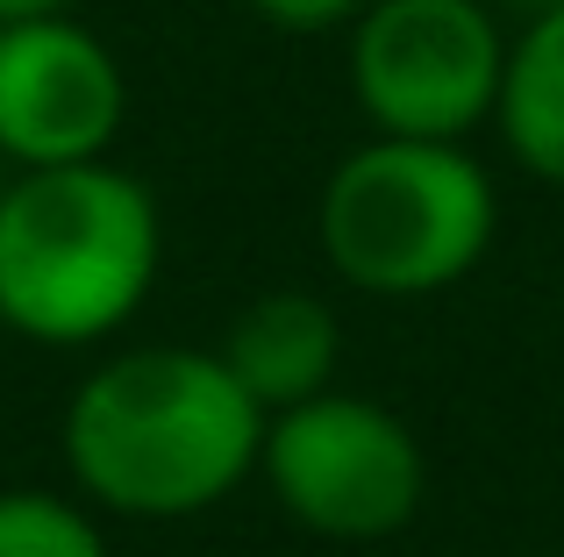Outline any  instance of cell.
Returning <instances> with one entry per match:
<instances>
[{
	"mask_svg": "<svg viewBox=\"0 0 564 557\" xmlns=\"http://www.w3.org/2000/svg\"><path fill=\"white\" fill-rule=\"evenodd\" d=\"M264 422L221 350L129 343L72 386L57 444L86 507L115 522H193L258 479Z\"/></svg>",
	"mask_w": 564,
	"mask_h": 557,
	"instance_id": "cell-1",
	"label": "cell"
},
{
	"mask_svg": "<svg viewBox=\"0 0 564 557\" xmlns=\"http://www.w3.org/2000/svg\"><path fill=\"white\" fill-rule=\"evenodd\" d=\"M165 272L158 194L122 165L8 172L0 186V329L94 350L143 315Z\"/></svg>",
	"mask_w": 564,
	"mask_h": 557,
	"instance_id": "cell-2",
	"label": "cell"
},
{
	"mask_svg": "<svg viewBox=\"0 0 564 557\" xmlns=\"http://www.w3.org/2000/svg\"><path fill=\"white\" fill-rule=\"evenodd\" d=\"M500 243V186L471 143L365 136L315 200L322 265L365 301H436Z\"/></svg>",
	"mask_w": 564,
	"mask_h": 557,
	"instance_id": "cell-3",
	"label": "cell"
},
{
	"mask_svg": "<svg viewBox=\"0 0 564 557\" xmlns=\"http://www.w3.org/2000/svg\"><path fill=\"white\" fill-rule=\"evenodd\" d=\"M258 479L293 529L322 544H386L429 501V450L372 393H315L264 422Z\"/></svg>",
	"mask_w": 564,
	"mask_h": 557,
	"instance_id": "cell-4",
	"label": "cell"
},
{
	"mask_svg": "<svg viewBox=\"0 0 564 557\" xmlns=\"http://www.w3.org/2000/svg\"><path fill=\"white\" fill-rule=\"evenodd\" d=\"M500 72L508 29L494 0H372L344 51L365 136L471 143L500 108Z\"/></svg>",
	"mask_w": 564,
	"mask_h": 557,
	"instance_id": "cell-5",
	"label": "cell"
},
{
	"mask_svg": "<svg viewBox=\"0 0 564 557\" xmlns=\"http://www.w3.org/2000/svg\"><path fill=\"white\" fill-rule=\"evenodd\" d=\"M129 122V72L79 14L0 22V165H100Z\"/></svg>",
	"mask_w": 564,
	"mask_h": 557,
	"instance_id": "cell-6",
	"label": "cell"
},
{
	"mask_svg": "<svg viewBox=\"0 0 564 557\" xmlns=\"http://www.w3.org/2000/svg\"><path fill=\"white\" fill-rule=\"evenodd\" d=\"M215 350L264 415H286V407H301V401L336 386L344 321H336V307L322 293L279 286V293H258L250 307H236V321L221 329Z\"/></svg>",
	"mask_w": 564,
	"mask_h": 557,
	"instance_id": "cell-7",
	"label": "cell"
},
{
	"mask_svg": "<svg viewBox=\"0 0 564 557\" xmlns=\"http://www.w3.org/2000/svg\"><path fill=\"white\" fill-rule=\"evenodd\" d=\"M500 151L536 186L564 194V0H543L508 36V72H500Z\"/></svg>",
	"mask_w": 564,
	"mask_h": 557,
	"instance_id": "cell-8",
	"label": "cell"
},
{
	"mask_svg": "<svg viewBox=\"0 0 564 557\" xmlns=\"http://www.w3.org/2000/svg\"><path fill=\"white\" fill-rule=\"evenodd\" d=\"M0 557H115L100 507L57 487H0Z\"/></svg>",
	"mask_w": 564,
	"mask_h": 557,
	"instance_id": "cell-9",
	"label": "cell"
},
{
	"mask_svg": "<svg viewBox=\"0 0 564 557\" xmlns=\"http://www.w3.org/2000/svg\"><path fill=\"white\" fill-rule=\"evenodd\" d=\"M243 8L258 14L264 29H279V36H336V29L350 36V22H358L372 0H243Z\"/></svg>",
	"mask_w": 564,
	"mask_h": 557,
	"instance_id": "cell-10",
	"label": "cell"
},
{
	"mask_svg": "<svg viewBox=\"0 0 564 557\" xmlns=\"http://www.w3.org/2000/svg\"><path fill=\"white\" fill-rule=\"evenodd\" d=\"M72 0H0V22H29V14H65Z\"/></svg>",
	"mask_w": 564,
	"mask_h": 557,
	"instance_id": "cell-11",
	"label": "cell"
},
{
	"mask_svg": "<svg viewBox=\"0 0 564 557\" xmlns=\"http://www.w3.org/2000/svg\"><path fill=\"white\" fill-rule=\"evenodd\" d=\"M0 186H8V165H0Z\"/></svg>",
	"mask_w": 564,
	"mask_h": 557,
	"instance_id": "cell-12",
	"label": "cell"
}]
</instances>
